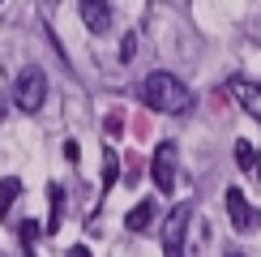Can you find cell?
I'll use <instances>...</instances> for the list:
<instances>
[{
    "mask_svg": "<svg viewBox=\"0 0 261 257\" xmlns=\"http://www.w3.org/2000/svg\"><path fill=\"white\" fill-rule=\"evenodd\" d=\"M141 99H146V107H154L163 116H176V112H184V107L193 103V94H189V86L180 78H171V73H150V78L141 82Z\"/></svg>",
    "mask_w": 261,
    "mask_h": 257,
    "instance_id": "cell-1",
    "label": "cell"
},
{
    "mask_svg": "<svg viewBox=\"0 0 261 257\" xmlns=\"http://www.w3.org/2000/svg\"><path fill=\"white\" fill-rule=\"evenodd\" d=\"M13 99L21 112H39L43 103H47V78H43V69H21L13 78Z\"/></svg>",
    "mask_w": 261,
    "mask_h": 257,
    "instance_id": "cell-2",
    "label": "cell"
},
{
    "mask_svg": "<svg viewBox=\"0 0 261 257\" xmlns=\"http://www.w3.org/2000/svg\"><path fill=\"white\" fill-rule=\"evenodd\" d=\"M176 142H163L154 150V163H150V176H154V189L163 193V197H171L176 193Z\"/></svg>",
    "mask_w": 261,
    "mask_h": 257,
    "instance_id": "cell-3",
    "label": "cell"
},
{
    "mask_svg": "<svg viewBox=\"0 0 261 257\" xmlns=\"http://www.w3.org/2000/svg\"><path fill=\"white\" fill-rule=\"evenodd\" d=\"M184 227H189V206H171L167 223H163V253H167V257H180V249H184Z\"/></svg>",
    "mask_w": 261,
    "mask_h": 257,
    "instance_id": "cell-4",
    "label": "cell"
},
{
    "mask_svg": "<svg viewBox=\"0 0 261 257\" xmlns=\"http://www.w3.org/2000/svg\"><path fill=\"white\" fill-rule=\"evenodd\" d=\"M77 17L90 35H107L112 30V5L107 0H77Z\"/></svg>",
    "mask_w": 261,
    "mask_h": 257,
    "instance_id": "cell-5",
    "label": "cell"
},
{
    "mask_svg": "<svg viewBox=\"0 0 261 257\" xmlns=\"http://www.w3.org/2000/svg\"><path fill=\"white\" fill-rule=\"evenodd\" d=\"M231 94L240 99V107L253 120H261V82H244V78H236L231 82Z\"/></svg>",
    "mask_w": 261,
    "mask_h": 257,
    "instance_id": "cell-6",
    "label": "cell"
},
{
    "mask_svg": "<svg viewBox=\"0 0 261 257\" xmlns=\"http://www.w3.org/2000/svg\"><path fill=\"white\" fill-rule=\"evenodd\" d=\"M227 214H231V227H236V232H248V227H253V206L244 201L240 189H227Z\"/></svg>",
    "mask_w": 261,
    "mask_h": 257,
    "instance_id": "cell-7",
    "label": "cell"
},
{
    "mask_svg": "<svg viewBox=\"0 0 261 257\" xmlns=\"http://www.w3.org/2000/svg\"><path fill=\"white\" fill-rule=\"evenodd\" d=\"M154 214H159L154 201H137V206L124 214V227H128V232H146L150 223H154Z\"/></svg>",
    "mask_w": 261,
    "mask_h": 257,
    "instance_id": "cell-8",
    "label": "cell"
},
{
    "mask_svg": "<svg viewBox=\"0 0 261 257\" xmlns=\"http://www.w3.org/2000/svg\"><path fill=\"white\" fill-rule=\"evenodd\" d=\"M17 197H21V180L17 176H5V180H0V223L9 219V210H13Z\"/></svg>",
    "mask_w": 261,
    "mask_h": 257,
    "instance_id": "cell-9",
    "label": "cell"
},
{
    "mask_svg": "<svg viewBox=\"0 0 261 257\" xmlns=\"http://www.w3.org/2000/svg\"><path fill=\"white\" fill-rule=\"evenodd\" d=\"M116 176H120V159H116V150L107 146V150H103V193L116 185Z\"/></svg>",
    "mask_w": 261,
    "mask_h": 257,
    "instance_id": "cell-10",
    "label": "cell"
},
{
    "mask_svg": "<svg viewBox=\"0 0 261 257\" xmlns=\"http://www.w3.org/2000/svg\"><path fill=\"white\" fill-rule=\"evenodd\" d=\"M47 197H51V219H47V232L60 227V201H64V189L60 185H47Z\"/></svg>",
    "mask_w": 261,
    "mask_h": 257,
    "instance_id": "cell-11",
    "label": "cell"
},
{
    "mask_svg": "<svg viewBox=\"0 0 261 257\" xmlns=\"http://www.w3.org/2000/svg\"><path fill=\"white\" fill-rule=\"evenodd\" d=\"M236 163H240V171L253 176V146H248V142H236Z\"/></svg>",
    "mask_w": 261,
    "mask_h": 257,
    "instance_id": "cell-12",
    "label": "cell"
},
{
    "mask_svg": "<svg viewBox=\"0 0 261 257\" xmlns=\"http://www.w3.org/2000/svg\"><path fill=\"white\" fill-rule=\"evenodd\" d=\"M35 236H39V223H35V219H26V223H21V244L30 249V244H35Z\"/></svg>",
    "mask_w": 261,
    "mask_h": 257,
    "instance_id": "cell-13",
    "label": "cell"
},
{
    "mask_svg": "<svg viewBox=\"0 0 261 257\" xmlns=\"http://www.w3.org/2000/svg\"><path fill=\"white\" fill-rule=\"evenodd\" d=\"M133 52H137V35H124V43H120V60H133Z\"/></svg>",
    "mask_w": 261,
    "mask_h": 257,
    "instance_id": "cell-14",
    "label": "cell"
},
{
    "mask_svg": "<svg viewBox=\"0 0 261 257\" xmlns=\"http://www.w3.org/2000/svg\"><path fill=\"white\" fill-rule=\"evenodd\" d=\"M120 128H124V120H120V116H107V133H112V137H120Z\"/></svg>",
    "mask_w": 261,
    "mask_h": 257,
    "instance_id": "cell-15",
    "label": "cell"
},
{
    "mask_svg": "<svg viewBox=\"0 0 261 257\" xmlns=\"http://www.w3.org/2000/svg\"><path fill=\"white\" fill-rule=\"evenodd\" d=\"M253 176L261 180V150H253Z\"/></svg>",
    "mask_w": 261,
    "mask_h": 257,
    "instance_id": "cell-16",
    "label": "cell"
},
{
    "mask_svg": "<svg viewBox=\"0 0 261 257\" xmlns=\"http://www.w3.org/2000/svg\"><path fill=\"white\" fill-rule=\"evenodd\" d=\"M69 257H94V253L86 249V244H77V249H69Z\"/></svg>",
    "mask_w": 261,
    "mask_h": 257,
    "instance_id": "cell-17",
    "label": "cell"
},
{
    "mask_svg": "<svg viewBox=\"0 0 261 257\" xmlns=\"http://www.w3.org/2000/svg\"><path fill=\"white\" fill-rule=\"evenodd\" d=\"M47 5H56V0H47Z\"/></svg>",
    "mask_w": 261,
    "mask_h": 257,
    "instance_id": "cell-18",
    "label": "cell"
},
{
    "mask_svg": "<svg viewBox=\"0 0 261 257\" xmlns=\"http://www.w3.org/2000/svg\"><path fill=\"white\" fill-rule=\"evenodd\" d=\"M231 257H240V253H231Z\"/></svg>",
    "mask_w": 261,
    "mask_h": 257,
    "instance_id": "cell-19",
    "label": "cell"
}]
</instances>
